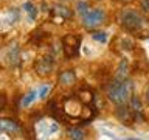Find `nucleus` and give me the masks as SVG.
<instances>
[{"label": "nucleus", "mask_w": 149, "mask_h": 140, "mask_svg": "<svg viewBox=\"0 0 149 140\" xmlns=\"http://www.w3.org/2000/svg\"><path fill=\"white\" fill-rule=\"evenodd\" d=\"M76 11L79 14H82V16L88 11V2L87 0H79V2L76 3Z\"/></svg>", "instance_id": "obj_14"}, {"label": "nucleus", "mask_w": 149, "mask_h": 140, "mask_svg": "<svg viewBox=\"0 0 149 140\" xmlns=\"http://www.w3.org/2000/svg\"><path fill=\"white\" fill-rule=\"evenodd\" d=\"M121 2H127V0H121Z\"/></svg>", "instance_id": "obj_19"}, {"label": "nucleus", "mask_w": 149, "mask_h": 140, "mask_svg": "<svg viewBox=\"0 0 149 140\" xmlns=\"http://www.w3.org/2000/svg\"><path fill=\"white\" fill-rule=\"evenodd\" d=\"M62 48L67 58H73L78 56V50H79V37L74 34H67L62 39Z\"/></svg>", "instance_id": "obj_5"}, {"label": "nucleus", "mask_w": 149, "mask_h": 140, "mask_svg": "<svg viewBox=\"0 0 149 140\" xmlns=\"http://www.w3.org/2000/svg\"><path fill=\"white\" fill-rule=\"evenodd\" d=\"M74 81H76V75H74L73 70H65V72H61L59 75V84L65 87L73 86Z\"/></svg>", "instance_id": "obj_8"}, {"label": "nucleus", "mask_w": 149, "mask_h": 140, "mask_svg": "<svg viewBox=\"0 0 149 140\" xmlns=\"http://www.w3.org/2000/svg\"><path fill=\"white\" fill-rule=\"evenodd\" d=\"M54 14L61 16V17H62V20H64V19H70V17H72V11H70L67 6H61V5H56V6H54Z\"/></svg>", "instance_id": "obj_10"}, {"label": "nucleus", "mask_w": 149, "mask_h": 140, "mask_svg": "<svg viewBox=\"0 0 149 140\" xmlns=\"http://www.w3.org/2000/svg\"><path fill=\"white\" fill-rule=\"evenodd\" d=\"M88 111V107L82 103L81 98L78 97H70L64 100V112L73 118H84V112Z\"/></svg>", "instance_id": "obj_2"}, {"label": "nucleus", "mask_w": 149, "mask_h": 140, "mask_svg": "<svg viewBox=\"0 0 149 140\" xmlns=\"http://www.w3.org/2000/svg\"><path fill=\"white\" fill-rule=\"evenodd\" d=\"M68 137L76 139V140H82V139H86V134H84V131L74 128V129H68Z\"/></svg>", "instance_id": "obj_11"}, {"label": "nucleus", "mask_w": 149, "mask_h": 140, "mask_svg": "<svg viewBox=\"0 0 149 140\" xmlns=\"http://www.w3.org/2000/svg\"><path fill=\"white\" fill-rule=\"evenodd\" d=\"M36 95H37V92H34V90H31L30 93H28L26 97H23V100H22V106L23 107H26V106H30L33 101L36 100Z\"/></svg>", "instance_id": "obj_13"}, {"label": "nucleus", "mask_w": 149, "mask_h": 140, "mask_svg": "<svg viewBox=\"0 0 149 140\" xmlns=\"http://www.w3.org/2000/svg\"><path fill=\"white\" fill-rule=\"evenodd\" d=\"M50 89H51L50 84H44V86L39 89V97H40V98H45V97H47V93L50 92Z\"/></svg>", "instance_id": "obj_15"}, {"label": "nucleus", "mask_w": 149, "mask_h": 140, "mask_svg": "<svg viewBox=\"0 0 149 140\" xmlns=\"http://www.w3.org/2000/svg\"><path fill=\"white\" fill-rule=\"evenodd\" d=\"M36 70L40 75H48L53 70V58L51 56H45V58L39 59L36 62Z\"/></svg>", "instance_id": "obj_7"}, {"label": "nucleus", "mask_w": 149, "mask_h": 140, "mask_svg": "<svg viewBox=\"0 0 149 140\" xmlns=\"http://www.w3.org/2000/svg\"><path fill=\"white\" fill-rule=\"evenodd\" d=\"M132 97V84L124 78H116L109 87V100L115 104H126Z\"/></svg>", "instance_id": "obj_1"}, {"label": "nucleus", "mask_w": 149, "mask_h": 140, "mask_svg": "<svg viewBox=\"0 0 149 140\" xmlns=\"http://www.w3.org/2000/svg\"><path fill=\"white\" fill-rule=\"evenodd\" d=\"M146 100H148V103H149V87H148V90H146Z\"/></svg>", "instance_id": "obj_18"}, {"label": "nucleus", "mask_w": 149, "mask_h": 140, "mask_svg": "<svg viewBox=\"0 0 149 140\" xmlns=\"http://www.w3.org/2000/svg\"><path fill=\"white\" fill-rule=\"evenodd\" d=\"M116 117L121 120V121H130L132 120V114H130V109L121 104V107L116 109Z\"/></svg>", "instance_id": "obj_9"}, {"label": "nucleus", "mask_w": 149, "mask_h": 140, "mask_svg": "<svg viewBox=\"0 0 149 140\" xmlns=\"http://www.w3.org/2000/svg\"><path fill=\"white\" fill-rule=\"evenodd\" d=\"M5 106H6V95L2 92V93H0V111H3Z\"/></svg>", "instance_id": "obj_17"}, {"label": "nucleus", "mask_w": 149, "mask_h": 140, "mask_svg": "<svg viewBox=\"0 0 149 140\" xmlns=\"http://www.w3.org/2000/svg\"><path fill=\"white\" fill-rule=\"evenodd\" d=\"M93 39L104 44V42L107 41V36H106V33H93Z\"/></svg>", "instance_id": "obj_16"}, {"label": "nucleus", "mask_w": 149, "mask_h": 140, "mask_svg": "<svg viewBox=\"0 0 149 140\" xmlns=\"http://www.w3.org/2000/svg\"><path fill=\"white\" fill-rule=\"evenodd\" d=\"M23 8H25V11L30 14V19H31V20H34V19L37 17V9L34 8V5H33L31 2H26Z\"/></svg>", "instance_id": "obj_12"}, {"label": "nucleus", "mask_w": 149, "mask_h": 140, "mask_svg": "<svg viewBox=\"0 0 149 140\" xmlns=\"http://www.w3.org/2000/svg\"><path fill=\"white\" fill-rule=\"evenodd\" d=\"M20 129L19 121L13 118H0V134H17Z\"/></svg>", "instance_id": "obj_6"}, {"label": "nucleus", "mask_w": 149, "mask_h": 140, "mask_svg": "<svg viewBox=\"0 0 149 140\" xmlns=\"http://www.w3.org/2000/svg\"><path fill=\"white\" fill-rule=\"evenodd\" d=\"M104 19H106L104 9L93 8V9H88L82 16V25L86 28H95V27H100L104 22Z\"/></svg>", "instance_id": "obj_3"}, {"label": "nucleus", "mask_w": 149, "mask_h": 140, "mask_svg": "<svg viewBox=\"0 0 149 140\" xmlns=\"http://www.w3.org/2000/svg\"><path fill=\"white\" fill-rule=\"evenodd\" d=\"M121 22H123V27L129 31H137L143 27V17L140 16L137 11H132V9H127V11L123 13V17H121Z\"/></svg>", "instance_id": "obj_4"}]
</instances>
